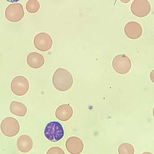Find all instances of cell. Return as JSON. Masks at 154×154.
Wrapping results in <instances>:
<instances>
[{"instance_id": "obj_1", "label": "cell", "mask_w": 154, "mask_h": 154, "mask_svg": "<svg viewBox=\"0 0 154 154\" xmlns=\"http://www.w3.org/2000/svg\"><path fill=\"white\" fill-rule=\"evenodd\" d=\"M52 82L58 90L64 91L68 90L72 86L73 80L71 74L66 69L59 68L54 72Z\"/></svg>"}, {"instance_id": "obj_2", "label": "cell", "mask_w": 154, "mask_h": 154, "mask_svg": "<svg viewBox=\"0 0 154 154\" xmlns=\"http://www.w3.org/2000/svg\"><path fill=\"white\" fill-rule=\"evenodd\" d=\"M46 137L51 141L55 142L61 140L64 135V131L61 124L57 121L48 123L44 131Z\"/></svg>"}, {"instance_id": "obj_3", "label": "cell", "mask_w": 154, "mask_h": 154, "mask_svg": "<svg viewBox=\"0 0 154 154\" xmlns=\"http://www.w3.org/2000/svg\"><path fill=\"white\" fill-rule=\"evenodd\" d=\"M1 129L2 133L8 137H13L17 135L19 131V123L15 118L7 117L4 119L1 124Z\"/></svg>"}, {"instance_id": "obj_4", "label": "cell", "mask_w": 154, "mask_h": 154, "mask_svg": "<svg viewBox=\"0 0 154 154\" xmlns=\"http://www.w3.org/2000/svg\"><path fill=\"white\" fill-rule=\"evenodd\" d=\"M112 66L118 73L125 74L128 73L131 66V62L129 58L125 54L116 56L113 59Z\"/></svg>"}, {"instance_id": "obj_5", "label": "cell", "mask_w": 154, "mask_h": 154, "mask_svg": "<svg viewBox=\"0 0 154 154\" xmlns=\"http://www.w3.org/2000/svg\"><path fill=\"white\" fill-rule=\"evenodd\" d=\"M6 18L12 22L21 20L24 15V11L22 5L19 3L11 4L6 8L5 13Z\"/></svg>"}, {"instance_id": "obj_6", "label": "cell", "mask_w": 154, "mask_h": 154, "mask_svg": "<svg viewBox=\"0 0 154 154\" xmlns=\"http://www.w3.org/2000/svg\"><path fill=\"white\" fill-rule=\"evenodd\" d=\"M11 88L13 93L16 95L18 96L24 95L29 90V82L25 77L17 76L12 80Z\"/></svg>"}, {"instance_id": "obj_7", "label": "cell", "mask_w": 154, "mask_h": 154, "mask_svg": "<svg viewBox=\"0 0 154 154\" xmlns=\"http://www.w3.org/2000/svg\"><path fill=\"white\" fill-rule=\"evenodd\" d=\"M151 7L147 0H134L131 6L132 14L139 17H143L150 13Z\"/></svg>"}, {"instance_id": "obj_8", "label": "cell", "mask_w": 154, "mask_h": 154, "mask_svg": "<svg viewBox=\"0 0 154 154\" xmlns=\"http://www.w3.org/2000/svg\"><path fill=\"white\" fill-rule=\"evenodd\" d=\"M34 44L35 48L42 51H46L49 50L53 44L51 36L45 32L38 33L35 36Z\"/></svg>"}, {"instance_id": "obj_9", "label": "cell", "mask_w": 154, "mask_h": 154, "mask_svg": "<svg viewBox=\"0 0 154 154\" xmlns=\"http://www.w3.org/2000/svg\"><path fill=\"white\" fill-rule=\"evenodd\" d=\"M124 32L128 37L131 39H137L142 35L143 29L140 25L135 21H130L125 26Z\"/></svg>"}, {"instance_id": "obj_10", "label": "cell", "mask_w": 154, "mask_h": 154, "mask_svg": "<svg viewBox=\"0 0 154 154\" xmlns=\"http://www.w3.org/2000/svg\"><path fill=\"white\" fill-rule=\"evenodd\" d=\"M67 150L72 154H79L83 150L84 144L82 140L76 137H71L68 138L66 142Z\"/></svg>"}, {"instance_id": "obj_11", "label": "cell", "mask_w": 154, "mask_h": 154, "mask_svg": "<svg viewBox=\"0 0 154 154\" xmlns=\"http://www.w3.org/2000/svg\"><path fill=\"white\" fill-rule=\"evenodd\" d=\"M73 114V109L68 104H64L60 106L56 109L55 113L56 118L62 121L68 120L71 118Z\"/></svg>"}, {"instance_id": "obj_12", "label": "cell", "mask_w": 154, "mask_h": 154, "mask_svg": "<svg viewBox=\"0 0 154 154\" xmlns=\"http://www.w3.org/2000/svg\"><path fill=\"white\" fill-rule=\"evenodd\" d=\"M45 61L43 55L36 52L30 53L26 58L27 64L33 69H38L41 67L44 64Z\"/></svg>"}, {"instance_id": "obj_13", "label": "cell", "mask_w": 154, "mask_h": 154, "mask_svg": "<svg viewBox=\"0 0 154 154\" xmlns=\"http://www.w3.org/2000/svg\"><path fill=\"white\" fill-rule=\"evenodd\" d=\"M17 146L21 152L26 153L29 152L33 147V141L31 138L27 135H23L18 139Z\"/></svg>"}, {"instance_id": "obj_14", "label": "cell", "mask_w": 154, "mask_h": 154, "mask_svg": "<svg viewBox=\"0 0 154 154\" xmlns=\"http://www.w3.org/2000/svg\"><path fill=\"white\" fill-rule=\"evenodd\" d=\"M10 109L12 114L20 117L24 116L27 111V108L24 104L15 101L11 102Z\"/></svg>"}, {"instance_id": "obj_15", "label": "cell", "mask_w": 154, "mask_h": 154, "mask_svg": "<svg viewBox=\"0 0 154 154\" xmlns=\"http://www.w3.org/2000/svg\"><path fill=\"white\" fill-rule=\"evenodd\" d=\"M26 7L27 11L29 13H35L39 10L40 4L37 0H29L26 4Z\"/></svg>"}, {"instance_id": "obj_16", "label": "cell", "mask_w": 154, "mask_h": 154, "mask_svg": "<svg viewBox=\"0 0 154 154\" xmlns=\"http://www.w3.org/2000/svg\"><path fill=\"white\" fill-rule=\"evenodd\" d=\"M134 150L133 146L127 143L121 144L119 147L118 152L119 154H133Z\"/></svg>"}, {"instance_id": "obj_17", "label": "cell", "mask_w": 154, "mask_h": 154, "mask_svg": "<svg viewBox=\"0 0 154 154\" xmlns=\"http://www.w3.org/2000/svg\"><path fill=\"white\" fill-rule=\"evenodd\" d=\"M50 154H65L64 151L60 148L58 147H53L50 148L46 153Z\"/></svg>"}, {"instance_id": "obj_18", "label": "cell", "mask_w": 154, "mask_h": 154, "mask_svg": "<svg viewBox=\"0 0 154 154\" xmlns=\"http://www.w3.org/2000/svg\"><path fill=\"white\" fill-rule=\"evenodd\" d=\"M7 1L11 3L17 2L20 0H6Z\"/></svg>"}, {"instance_id": "obj_19", "label": "cell", "mask_w": 154, "mask_h": 154, "mask_svg": "<svg viewBox=\"0 0 154 154\" xmlns=\"http://www.w3.org/2000/svg\"><path fill=\"white\" fill-rule=\"evenodd\" d=\"M122 2L124 3H127L129 2L131 0H120Z\"/></svg>"}]
</instances>
